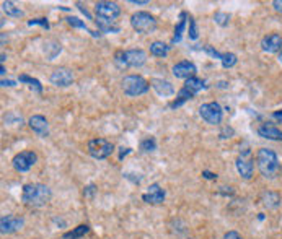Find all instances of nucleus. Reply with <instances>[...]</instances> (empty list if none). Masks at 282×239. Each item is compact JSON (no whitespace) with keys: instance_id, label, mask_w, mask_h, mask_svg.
Instances as JSON below:
<instances>
[{"instance_id":"20e7f679","label":"nucleus","mask_w":282,"mask_h":239,"mask_svg":"<svg viewBox=\"0 0 282 239\" xmlns=\"http://www.w3.org/2000/svg\"><path fill=\"white\" fill-rule=\"evenodd\" d=\"M204 82H202L201 78H198V76H191V78H187L183 85V88L179 90V93L176 96V99L173 103H170V107L171 109H176V107L183 106L187 99H193L196 93H199L201 90H204Z\"/></svg>"},{"instance_id":"9b49d317","label":"nucleus","mask_w":282,"mask_h":239,"mask_svg":"<svg viewBox=\"0 0 282 239\" xmlns=\"http://www.w3.org/2000/svg\"><path fill=\"white\" fill-rule=\"evenodd\" d=\"M23 225H25V220L21 217H15V215H4L0 218V231H2V234L17 233V231L23 228Z\"/></svg>"},{"instance_id":"bb28decb","label":"nucleus","mask_w":282,"mask_h":239,"mask_svg":"<svg viewBox=\"0 0 282 239\" xmlns=\"http://www.w3.org/2000/svg\"><path fill=\"white\" fill-rule=\"evenodd\" d=\"M214 21L217 23V25H221V26H227V25H229V21H230V15L225 13V12H217L214 15Z\"/></svg>"},{"instance_id":"dca6fc26","label":"nucleus","mask_w":282,"mask_h":239,"mask_svg":"<svg viewBox=\"0 0 282 239\" xmlns=\"http://www.w3.org/2000/svg\"><path fill=\"white\" fill-rule=\"evenodd\" d=\"M261 48L264 52H269V54L279 52L282 49V37L277 33H271L268 36H264L261 41Z\"/></svg>"},{"instance_id":"6e6552de","label":"nucleus","mask_w":282,"mask_h":239,"mask_svg":"<svg viewBox=\"0 0 282 239\" xmlns=\"http://www.w3.org/2000/svg\"><path fill=\"white\" fill-rule=\"evenodd\" d=\"M114 151V145L106 138H93L88 142V153L95 160H105Z\"/></svg>"},{"instance_id":"9d476101","label":"nucleus","mask_w":282,"mask_h":239,"mask_svg":"<svg viewBox=\"0 0 282 239\" xmlns=\"http://www.w3.org/2000/svg\"><path fill=\"white\" fill-rule=\"evenodd\" d=\"M36 161H38V155H36V153L33 150H25V151L17 153V155L13 156L12 165H13L15 169H17V171L26 173V171H29V169L36 165Z\"/></svg>"},{"instance_id":"2eb2a0df","label":"nucleus","mask_w":282,"mask_h":239,"mask_svg":"<svg viewBox=\"0 0 282 239\" xmlns=\"http://www.w3.org/2000/svg\"><path fill=\"white\" fill-rule=\"evenodd\" d=\"M165 190L160 187V184H152L148 190L142 195V200L147 204H152V205H160L165 202Z\"/></svg>"},{"instance_id":"7c9ffc66","label":"nucleus","mask_w":282,"mask_h":239,"mask_svg":"<svg viewBox=\"0 0 282 239\" xmlns=\"http://www.w3.org/2000/svg\"><path fill=\"white\" fill-rule=\"evenodd\" d=\"M28 25H29V26H33V25H41L43 28L49 29V23H48V20H46V18H36V20H29V21H28Z\"/></svg>"},{"instance_id":"ddd939ff","label":"nucleus","mask_w":282,"mask_h":239,"mask_svg":"<svg viewBox=\"0 0 282 239\" xmlns=\"http://www.w3.org/2000/svg\"><path fill=\"white\" fill-rule=\"evenodd\" d=\"M28 126L39 137L46 138V137L49 135V124H48V119H46L44 115H39V114L31 115L29 121H28Z\"/></svg>"},{"instance_id":"393cba45","label":"nucleus","mask_w":282,"mask_h":239,"mask_svg":"<svg viewBox=\"0 0 282 239\" xmlns=\"http://www.w3.org/2000/svg\"><path fill=\"white\" fill-rule=\"evenodd\" d=\"M18 80L21 82V83H28V87L31 88V90H35L36 93H43V85L39 83V80H36V78H31L29 75H20L18 76Z\"/></svg>"},{"instance_id":"72a5a7b5","label":"nucleus","mask_w":282,"mask_h":239,"mask_svg":"<svg viewBox=\"0 0 282 239\" xmlns=\"http://www.w3.org/2000/svg\"><path fill=\"white\" fill-rule=\"evenodd\" d=\"M93 192H95V186H93V184H90V186L85 189V195L87 197H91L93 195Z\"/></svg>"},{"instance_id":"f704fd0d","label":"nucleus","mask_w":282,"mask_h":239,"mask_svg":"<svg viewBox=\"0 0 282 239\" xmlns=\"http://www.w3.org/2000/svg\"><path fill=\"white\" fill-rule=\"evenodd\" d=\"M129 4H132V5H147L148 0H129Z\"/></svg>"},{"instance_id":"f3484780","label":"nucleus","mask_w":282,"mask_h":239,"mask_svg":"<svg viewBox=\"0 0 282 239\" xmlns=\"http://www.w3.org/2000/svg\"><path fill=\"white\" fill-rule=\"evenodd\" d=\"M235 166H237V171H238V174L243 177V179H252L253 177V169H255V166H253V161L252 160H248V158H245L243 155H241L240 158H237V163H235Z\"/></svg>"},{"instance_id":"58836bf2","label":"nucleus","mask_w":282,"mask_h":239,"mask_svg":"<svg viewBox=\"0 0 282 239\" xmlns=\"http://www.w3.org/2000/svg\"><path fill=\"white\" fill-rule=\"evenodd\" d=\"M0 73H2V76L7 73V70H5V67H4V64H2V68H0Z\"/></svg>"},{"instance_id":"b1692460","label":"nucleus","mask_w":282,"mask_h":239,"mask_svg":"<svg viewBox=\"0 0 282 239\" xmlns=\"http://www.w3.org/2000/svg\"><path fill=\"white\" fill-rule=\"evenodd\" d=\"M184 26H186V13L183 12L181 15H179V21L178 25L175 26V36L173 39H171V43H179L181 41V36H183V31H184Z\"/></svg>"},{"instance_id":"1a4fd4ad","label":"nucleus","mask_w":282,"mask_h":239,"mask_svg":"<svg viewBox=\"0 0 282 239\" xmlns=\"http://www.w3.org/2000/svg\"><path fill=\"white\" fill-rule=\"evenodd\" d=\"M95 13H97V18L114 23L116 18L121 15V7L116 2H106V0H101V2L95 4Z\"/></svg>"},{"instance_id":"cd10ccee","label":"nucleus","mask_w":282,"mask_h":239,"mask_svg":"<svg viewBox=\"0 0 282 239\" xmlns=\"http://www.w3.org/2000/svg\"><path fill=\"white\" fill-rule=\"evenodd\" d=\"M155 148H156V142L152 137H148V138H145V140L140 142V150L142 151H153Z\"/></svg>"},{"instance_id":"4c0bfd02","label":"nucleus","mask_w":282,"mask_h":239,"mask_svg":"<svg viewBox=\"0 0 282 239\" xmlns=\"http://www.w3.org/2000/svg\"><path fill=\"white\" fill-rule=\"evenodd\" d=\"M77 7H78V10H80L82 13H85V15H87L88 18H91L90 15H88V12H87V9H83V7H82V4H77Z\"/></svg>"},{"instance_id":"ea45409f","label":"nucleus","mask_w":282,"mask_h":239,"mask_svg":"<svg viewBox=\"0 0 282 239\" xmlns=\"http://www.w3.org/2000/svg\"><path fill=\"white\" fill-rule=\"evenodd\" d=\"M279 60H280V62H282V52L279 54Z\"/></svg>"},{"instance_id":"a878e982","label":"nucleus","mask_w":282,"mask_h":239,"mask_svg":"<svg viewBox=\"0 0 282 239\" xmlns=\"http://www.w3.org/2000/svg\"><path fill=\"white\" fill-rule=\"evenodd\" d=\"M221 60H222L224 68H230V67H233L235 64H237V56L232 54V52H227V54H222Z\"/></svg>"},{"instance_id":"473e14b6","label":"nucleus","mask_w":282,"mask_h":239,"mask_svg":"<svg viewBox=\"0 0 282 239\" xmlns=\"http://www.w3.org/2000/svg\"><path fill=\"white\" fill-rule=\"evenodd\" d=\"M272 7H274V10H276V12L282 13V0H274Z\"/></svg>"},{"instance_id":"412c9836","label":"nucleus","mask_w":282,"mask_h":239,"mask_svg":"<svg viewBox=\"0 0 282 239\" xmlns=\"http://www.w3.org/2000/svg\"><path fill=\"white\" fill-rule=\"evenodd\" d=\"M261 202L266 208H277L280 205V195L276 192H264L261 195Z\"/></svg>"},{"instance_id":"f8f14e48","label":"nucleus","mask_w":282,"mask_h":239,"mask_svg":"<svg viewBox=\"0 0 282 239\" xmlns=\"http://www.w3.org/2000/svg\"><path fill=\"white\" fill-rule=\"evenodd\" d=\"M49 80H51V83L54 85V87L67 88L74 83V73L70 72L69 68L60 67V68H56V70L51 73Z\"/></svg>"},{"instance_id":"0eeeda50","label":"nucleus","mask_w":282,"mask_h":239,"mask_svg":"<svg viewBox=\"0 0 282 239\" xmlns=\"http://www.w3.org/2000/svg\"><path fill=\"white\" fill-rule=\"evenodd\" d=\"M199 115L209 126H217V124H221L222 117H224L222 106L218 103H206L199 107Z\"/></svg>"},{"instance_id":"4468645a","label":"nucleus","mask_w":282,"mask_h":239,"mask_svg":"<svg viewBox=\"0 0 282 239\" xmlns=\"http://www.w3.org/2000/svg\"><path fill=\"white\" fill-rule=\"evenodd\" d=\"M171 72H173L176 78L187 80V78H191V76H194V73L198 72V68H196V65L193 62H190V60H181V62H176L173 65Z\"/></svg>"},{"instance_id":"c9c22d12","label":"nucleus","mask_w":282,"mask_h":239,"mask_svg":"<svg viewBox=\"0 0 282 239\" xmlns=\"http://www.w3.org/2000/svg\"><path fill=\"white\" fill-rule=\"evenodd\" d=\"M15 85H17V83H15L13 80H2V87H15Z\"/></svg>"},{"instance_id":"a211bd4d","label":"nucleus","mask_w":282,"mask_h":239,"mask_svg":"<svg viewBox=\"0 0 282 239\" xmlns=\"http://www.w3.org/2000/svg\"><path fill=\"white\" fill-rule=\"evenodd\" d=\"M150 85H152V88L156 91V95H160L163 98L171 96L175 93L173 85H171L170 82H167V80H163V78H152Z\"/></svg>"},{"instance_id":"423d86ee","label":"nucleus","mask_w":282,"mask_h":239,"mask_svg":"<svg viewBox=\"0 0 282 239\" xmlns=\"http://www.w3.org/2000/svg\"><path fill=\"white\" fill-rule=\"evenodd\" d=\"M131 26L140 34H150L156 29V20L148 12H136L131 17Z\"/></svg>"},{"instance_id":"7ed1b4c3","label":"nucleus","mask_w":282,"mask_h":239,"mask_svg":"<svg viewBox=\"0 0 282 239\" xmlns=\"http://www.w3.org/2000/svg\"><path fill=\"white\" fill-rule=\"evenodd\" d=\"M145 62H147V52L142 49L117 51L114 54V64L119 68H129V67L139 68L145 65Z\"/></svg>"},{"instance_id":"6ab92c4d","label":"nucleus","mask_w":282,"mask_h":239,"mask_svg":"<svg viewBox=\"0 0 282 239\" xmlns=\"http://www.w3.org/2000/svg\"><path fill=\"white\" fill-rule=\"evenodd\" d=\"M258 135L263 138H268V140H280L282 130L274 127V126H269V124H263V126H260V129H258Z\"/></svg>"},{"instance_id":"c756f323","label":"nucleus","mask_w":282,"mask_h":239,"mask_svg":"<svg viewBox=\"0 0 282 239\" xmlns=\"http://www.w3.org/2000/svg\"><path fill=\"white\" fill-rule=\"evenodd\" d=\"M187 36H190V39H198L199 31H198V25H196V21L193 18H190V31H187Z\"/></svg>"},{"instance_id":"aec40b11","label":"nucleus","mask_w":282,"mask_h":239,"mask_svg":"<svg viewBox=\"0 0 282 239\" xmlns=\"http://www.w3.org/2000/svg\"><path fill=\"white\" fill-rule=\"evenodd\" d=\"M2 10L7 17H12V18H23L25 17V12H23L20 7H17L13 2H2Z\"/></svg>"},{"instance_id":"c85d7f7f","label":"nucleus","mask_w":282,"mask_h":239,"mask_svg":"<svg viewBox=\"0 0 282 239\" xmlns=\"http://www.w3.org/2000/svg\"><path fill=\"white\" fill-rule=\"evenodd\" d=\"M67 23L70 26H74V28H78V29H87V25L80 20V18H77V17H69L67 18Z\"/></svg>"},{"instance_id":"2f4dec72","label":"nucleus","mask_w":282,"mask_h":239,"mask_svg":"<svg viewBox=\"0 0 282 239\" xmlns=\"http://www.w3.org/2000/svg\"><path fill=\"white\" fill-rule=\"evenodd\" d=\"M224 239H243V237H241V236L237 233V231H229V233H225Z\"/></svg>"},{"instance_id":"e433bc0d","label":"nucleus","mask_w":282,"mask_h":239,"mask_svg":"<svg viewBox=\"0 0 282 239\" xmlns=\"http://www.w3.org/2000/svg\"><path fill=\"white\" fill-rule=\"evenodd\" d=\"M202 176H204L206 179H215V177H217L214 173H209V171H204V173H202Z\"/></svg>"},{"instance_id":"4be33fe9","label":"nucleus","mask_w":282,"mask_h":239,"mask_svg":"<svg viewBox=\"0 0 282 239\" xmlns=\"http://www.w3.org/2000/svg\"><path fill=\"white\" fill-rule=\"evenodd\" d=\"M170 51V46H167L165 43L162 41H155L150 44V54L155 57H165Z\"/></svg>"},{"instance_id":"f257e3e1","label":"nucleus","mask_w":282,"mask_h":239,"mask_svg":"<svg viewBox=\"0 0 282 239\" xmlns=\"http://www.w3.org/2000/svg\"><path fill=\"white\" fill-rule=\"evenodd\" d=\"M51 195V189L46 184H26L21 192V202L28 207L39 208L49 202Z\"/></svg>"},{"instance_id":"5701e85b","label":"nucleus","mask_w":282,"mask_h":239,"mask_svg":"<svg viewBox=\"0 0 282 239\" xmlns=\"http://www.w3.org/2000/svg\"><path fill=\"white\" fill-rule=\"evenodd\" d=\"M90 231V226L88 225H80V226H77V228H74L72 231H69V233H64V239H80V237H83L85 234H87Z\"/></svg>"},{"instance_id":"f03ea898","label":"nucleus","mask_w":282,"mask_h":239,"mask_svg":"<svg viewBox=\"0 0 282 239\" xmlns=\"http://www.w3.org/2000/svg\"><path fill=\"white\" fill-rule=\"evenodd\" d=\"M256 163L260 173L266 177V179H272L276 177L280 171V163L276 155V151L269 148H261L256 155Z\"/></svg>"},{"instance_id":"39448f33","label":"nucleus","mask_w":282,"mask_h":239,"mask_svg":"<svg viewBox=\"0 0 282 239\" xmlns=\"http://www.w3.org/2000/svg\"><path fill=\"white\" fill-rule=\"evenodd\" d=\"M150 83L140 75H128L122 80V91L128 96H140L148 91Z\"/></svg>"}]
</instances>
